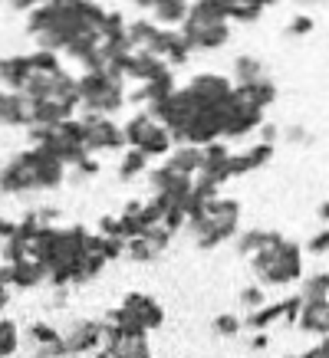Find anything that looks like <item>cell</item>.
Instances as JSON below:
<instances>
[{"mask_svg": "<svg viewBox=\"0 0 329 358\" xmlns=\"http://www.w3.org/2000/svg\"><path fill=\"white\" fill-rule=\"evenodd\" d=\"M106 342V322H79L69 336H66V355H79V352H92Z\"/></svg>", "mask_w": 329, "mask_h": 358, "instance_id": "cell-9", "label": "cell"}, {"mask_svg": "<svg viewBox=\"0 0 329 358\" xmlns=\"http://www.w3.org/2000/svg\"><path fill=\"white\" fill-rule=\"evenodd\" d=\"M201 158H204V148L185 145L181 152H175V158L164 164V168H172V171H178V174H188V178H197V171H201Z\"/></svg>", "mask_w": 329, "mask_h": 358, "instance_id": "cell-11", "label": "cell"}, {"mask_svg": "<svg viewBox=\"0 0 329 358\" xmlns=\"http://www.w3.org/2000/svg\"><path fill=\"white\" fill-rule=\"evenodd\" d=\"M319 220H326V224H329V201H323V204H319Z\"/></svg>", "mask_w": 329, "mask_h": 358, "instance_id": "cell-27", "label": "cell"}, {"mask_svg": "<svg viewBox=\"0 0 329 358\" xmlns=\"http://www.w3.org/2000/svg\"><path fill=\"white\" fill-rule=\"evenodd\" d=\"M286 138L296 141V145H307V141H309V131L303 129V125H290V129H286Z\"/></svg>", "mask_w": 329, "mask_h": 358, "instance_id": "cell-24", "label": "cell"}, {"mask_svg": "<svg viewBox=\"0 0 329 358\" xmlns=\"http://www.w3.org/2000/svg\"><path fill=\"white\" fill-rule=\"evenodd\" d=\"M122 79L112 73L99 69V73H86L79 79V106L86 109V119H106L115 109H122Z\"/></svg>", "mask_w": 329, "mask_h": 358, "instance_id": "cell-5", "label": "cell"}, {"mask_svg": "<svg viewBox=\"0 0 329 358\" xmlns=\"http://www.w3.org/2000/svg\"><path fill=\"white\" fill-rule=\"evenodd\" d=\"M309 30H313V20H309V17H293L290 27H286L290 36H303V33H309Z\"/></svg>", "mask_w": 329, "mask_h": 358, "instance_id": "cell-23", "label": "cell"}, {"mask_svg": "<svg viewBox=\"0 0 329 358\" xmlns=\"http://www.w3.org/2000/svg\"><path fill=\"white\" fill-rule=\"evenodd\" d=\"M307 250L309 253H329V227L326 230H319V234H313V237H309V243H307Z\"/></svg>", "mask_w": 329, "mask_h": 358, "instance_id": "cell-22", "label": "cell"}, {"mask_svg": "<svg viewBox=\"0 0 329 358\" xmlns=\"http://www.w3.org/2000/svg\"><path fill=\"white\" fill-rule=\"evenodd\" d=\"M284 319V299L280 303H270V306H263V309H257V313L247 315V326L257 329V332H263L267 326H274V322H280Z\"/></svg>", "mask_w": 329, "mask_h": 358, "instance_id": "cell-15", "label": "cell"}, {"mask_svg": "<svg viewBox=\"0 0 329 358\" xmlns=\"http://www.w3.org/2000/svg\"><path fill=\"white\" fill-rule=\"evenodd\" d=\"M241 303L251 309V313H257V309H263L267 306V299H263V286H247L241 293Z\"/></svg>", "mask_w": 329, "mask_h": 358, "instance_id": "cell-21", "label": "cell"}, {"mask_svg": "<svg viewBox=\"0 0 329 358\" xmlns=\"http://www.w3.org/2000/svg\"><path fill=\"white\" fill-rule=\"evenodd\" d=\"M234 79H237V86H253V83H260V79H267L263 63L253 59V56H241V59L234 63Z\"/></svg>", "mask_w": 329, "mask_h": 358, "instance_id": "cell-13", "label": "cell"}, {"mask_svg": "<svg viewBox=\"0 0 329 358\" xmlns=\"http://www.w3.org/2000/svg\"><path fill=\"white\" fill-rule=\"evenodd\" d=\"M155 10V20L158 23H185L191 3H181V0H155V3H145Z\"/></svg>", "mask_w": 329, "mask_h": 358, "instance_id": "cell-12", "label": "cell"}, {"mask_svg": "<svg viewBox=\"0 0 329 358\" xmlns=\"http://www.w3.org/2000/svg\"><path fill=\"white\" fill-rule=\"evenodd\" d=\"M63 181V162H56L46 148H30V152L17 155L4 171H0V191L17 194V191H43L56 187Z\"/></svg>", "mask_w": 329, "mask_h": 358, "instance_id": "cell-1", "label": "cell"}, {"mask_svg": "<svg viewBox=\"0 0 329 358\" xmlns=\"http://www.w3.org/2000/svg\"><path fill=\"white\" fill-rule=\"evenodd\" d=\"M251 263L263 286H286V282L300 280V273H303V253H300V247L284 240L280 234H270L267 247L257 250L251 257Z\"/></svg>", "mask_w": 329, "mask_h": 358, "instance_id": "cell-2", "label": "cell"}, {"mask_svg": "<svg viewBox=\"0 0 329 358\" xmlns=\"http://www.w3.org/2000/svg\"><path fill=\"white\" fill-rule=\"evenodd\" d=\"M162 306L155 303L152 296H142V293H129L125 296V303L115 309V313L109 315L112 326L125 329V332H148V329H158L162 326Z\"/></svg>", "mask_w": 329, "mask_h": 358, "instance_id": "cell-6", "label": "cell"}, {"mask_svg": "<svg viewBox=\"0 0 329 358\" xmlns=\"http://www.w3.org/2000/svg\"><path fill=\"white\" fill-rule=\"evenodd\" d=\"M145 162H148V155H142L139 148H132L125 158H122V168H119V178L122 181H129V178H135V174L145 168Z\"/></svg>", "mask_w": 329, "mask_h": 358, "instance_id": "cell-19", "label": "cell"}, {"mask_svg": "<svg viewBox=\"0 0 329 358\" xmlns=\"http://www.w3.org/2000/svg\"><path fill=\"white\" fill-rule=\"evenodd\" d=\"M237 217H241V204H237V201L214 197V201H208L197 214L188 217V227H191V234L197 237V247L211 250V247H218L220 240L234 237Z\"/></svg>", "mask_w": 329, "mask_h": 358, "instance_id": "cell-3", "label": "cell"}, {"mask_svg": "<svg viewBox=\"0 0 329 358\" xmlns=\"http://www.w3.org/2000/svg\"><path fill=\"white\" fill-rule=\"evenodd\" d=\"M241 319H237V315H218V319H214V322H211V329H214V332H218V336H237V332H241Z\"/></svg>", "mask_w": 329, "mask_h": 358, "instance_id": "cell-20", "label": "cell"}, {"mask_svg": "<svg viewBox=\"0 0 329 358\" xmlns=\"http://www.w3.org/2000/svg\"><path fill=\"white\" fill-rule=\"evenodd\" d=\"M83 125H86V155H96V152H112V148H119L122 141H125V131L109 119H86L83 115Z\"/></svg>", "mask_w": 329, "mask_h": 358, "instance_id": "cell-8", "label": "cell"}, {"mask_svg": "<svg viewBox=\"0 0 329 358\" xmlns=\"http://www.w3.org/2000/svg\"><path fill=\"white\" fill-rule=\"evenodd\" d=\"M220 13L227 20H257L263 13V3H234V0H218Z\"/></svg>", "mask_w": 329, "mask_h": 358, "instance_id": "cell-14", "label": "cell"}, {"mask_svg": "<svg viewBox=\"0 0 329 358\" xmlns=\"http://www.w3.org/2000/svg\"><path fill=\"white\" fill-rule=\"evenodd\" d=\"M20 345V332L10 319H0V358H10Z\"/></svg>", "mask_w": 329, "mask_h": 358, "instance_id": "cell-18", "label": "cell"}, {"mask_svg": "<svg viewBox=\"0 0 329 358\" xmlns=\"http://www.w3.org/2000/svg\"><path fill=\"white\" fill-rule=\"evenodd\" d=\"M270 234H274V230H247V234H241V240H237V253H244V257H253L257 250L267 247Z\"/></svg>", "mask_w": 329, "mask_h": 358, "instance_id": "cell-17", "label": "cell"}, {"mask_svg": "<svg viewBox=\"0 0 329 358\" xmlns=\"http://www.w3.org/2000/svg\"><path fill=\"white\" fill-rule=\"evenodd\" d=\"M260 141H263V145H274V141H276V125H274V122H263V125H260Z\"/></svg>", "mask_w": 329, "mask_h": 358, "instance_id": "cell-25", "label": "cell"}, {"mask_svg": "<svg viewBox=\"0 0 329 358\" xmlns=\"http://www.w3.org/2000/svg\"><path fill=\"white\" fill-rule=\"evenodd\" d=\"M267 342H270V338H267V332H257V336L251 338V348H253V352H260V348H267Z\"/></svg>", "mask_w": 329, "mask_h": 358, "instance_id": "cell-26", "label": "cell"}, {"mask_svg": "<svg viewBox=\"0 0 329 358\" xmlns=\"http://www.w3.org/2000/svg\"><path fill=\"white\" fill-rule=\"evenodd\" d=\"M296 326L303 332H313L319 338H329V299H319V303H303V313H300V322Z\"/></svg>", "mask_w": 329, "mask_h": 358, "instance_id": "cell-10", "label": "cell"}, {"mask_svg": "<svg viewBox=\"0 0 329 358\" xmlns=\"http://www.w3.org/2000/svg\"><path fill=\"white\" fill-rule=\"evenodd\" d=\"M122 131H125V141H129L132 148H139L148 158L152 155H164L172 148V131L164 129L158 119H152L148 112H139Z\"/></svg>", "mask_w": 329, "mask_h": 358, "instance_id": "cell-7", "label": "cell"}, {"mask_svg": "<svg viewBox=\"0 0 329 358\" xmlns=\"http://www.w3.org/2000/svg\"><path fill=\"white\" fill-rule=\"evenodd\" d=\"M303 303H319V299H329V273H316L303 282Z\"/></svg>", "mask_w": 329, "mask_h": 358, "instance_id": "cell-16", "label": "cell"}, {"mask_svg": "<svg viewBox=\"0 0 329 358\" xmlns=\"http://www.w3.org/2000/svg\"><path fill=\"white\" fill-rule=\"evenodd\" d=\"M230 36V20L220 13L218 0L211 3H191L185 20V40L191 50H214L224 46Z\"/></svg>", "mask_w": 329, "mask_h": 358, "instance_id": "cell-4", "label": "cell"}]
</instances>
